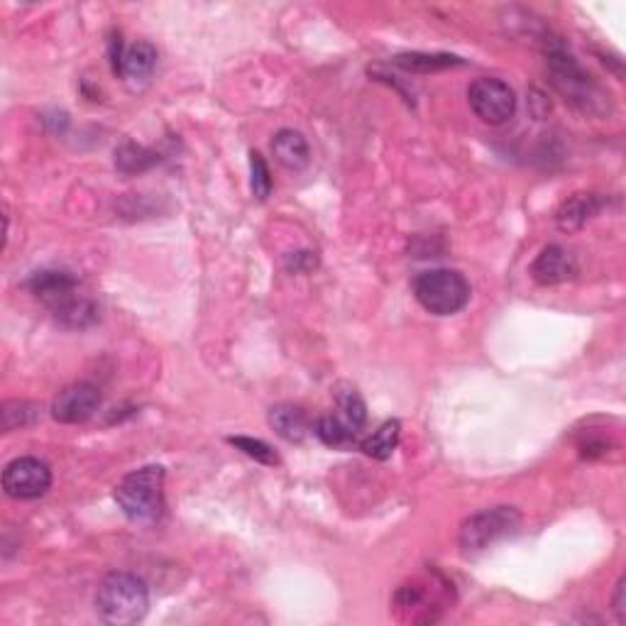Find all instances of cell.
Returning a JSON list of instances; mask_svg holds the SVG:
<instances>
[{
    "mask_svg": "<svg viewBox=\"0 0 626 626\" xmlns=\"http://www.w3.org/2000/svg\"><path fill=\"white\" fill-rule=\"evenodd\" d=\"M543 54H546L548 81L565 103H570L575 111L595 115V118L614 111L612 93L604 89L590 71L580 67L578 59L565 49L558 37L548 35L543 40Z\"/></svg>",
    "mask_w": 626,
    "mask_h": 626,
    "instance_id": "obj_1",
    "label": "cell"
},
{
    "mask_svg": "<svg viewBox=\"0 0 626 626\" xmlns=\"http://www.w3.org/2000/svg\"><path fill=\"white\" fill-rule=\"evenodd\" d=\"M147 607H150V590L145 580L133 573H111L98 585L96 612L106 624L130 626L142 622Z\"/></svg>",
    "mask_w": 626,
    "mask_h": 626,
    "instance_id": "obj_2",
    "label": "cell"
},
{
    "mask_svg": "<svg viewBox=\"0 0 626 626\" xmlns=\"http://www.w3.org/2000/svg\"><path fill=\"white\" fill-rule=\"evenodd\" d=\"M115 502L133 524L152 526L164 514V468L147 465L120 480Z\"/></svg>",
    "mask_w": 626,
    "mask_h": 626,
    "instance_id": "obj_3",
    "label": "cell"
},
{
    "mask_svg": "<svg viewBox=\"0 0 626 626\" xmlns=\"http://www.w3.org/2000/svg\"><path fill=\"white\" fill-rule=\"evenodd\" d=\"M411 289L416 301L433 316H453L470 301V284L458 269H428L416 274Z\"/></svg>",
    "mask_w": 626,
    "mask_h": 626,
    "instance_id": "obj_4",
    "label": "cell"
},
{
    "mask_svg": "<svg viewBox=\"0 0 626 626\" xmlns=\"http://www.w3.org/2000/svg\"><path fill=\"white\" fill-rule=\"evenodd\" d=\"M521 526V514L514 507H494L485 509L480 514H472L463 526H460V553L465 558L480 556L494 543L514 536Z\"/></svg>",
    "mask_w": 626,
    "mask_h": 626,
    "instance_id": "obj_5",
    "label": "cell"
},
{
    "mask_svg": "<svg viewBox=\"0 0 626 626\" xmlns=\"http://www.w3.org/2000/svg\"><path fill=\"white\" fill-rule=\"evenodd\" d=\"M468 101L472 113L490 125H504L516 113V93L507 81L494 76H480L470 84Z\"/></svg>",
    "mask_w": 626,
    "mask_h": 626,
    "instance_id": "obj_6",
    "label": "cell"
},
{
    "mask_svg": "<svg viewBox=\"0 0 626 626\" xmlns=\"http://www.w3.org/2000/svg\"><path fill=\"white\" fill-rule=\"evenodd\" d=\"M52 487V470L40 458H15L3 470V490L13 499H37Z\"/></svg>",
    "mask_w": 626,
    "mask_h": 626,
    "instance_id": "obj_7",
    "label": "cell"
},
{
    "mask_svg": "<svg viewBox=\"0 0 626 626\" xmlns=\"http://www.w3.org/2000/svg\"><path fill=\"white\" fill-rule=\"evenodd\" d=\"M98 406H101V392L96 384L76 382L54 397L52 416L59 424H84L96 414Z\"/></svg>",
    "mask_w": 626,
    "mask_h": 626,
    "instance_id": "obj_8",
    "label": "cell"
},
{
    "mask_svg": "<svg viewBox=\"0 0 626 626\" xmlns=\"http://www.w3.org/2000/svg\"><path fill=\"white\" fill-rule=\"evenodd\" d=\"M27 289H30L49 311H54L57 306H62L64 301H69L71 296L79 294V279L71 272H64V269H42V272H35L27 279Z\"/></svg>",
    "mask_w": 626,
    "mask_h": 626,
    "instance_id": "obj_9",
    "label": "cell"
},
{
    "mask_svg": "<svg viewBox=\"0 0 626 626\" xmlns=\"http://www.w3.org/2000/svg\"><path fill=\"white\" fill-rule=\"evenodd\" d=\"M578 274V260L573 252H568L560 245H548L538 252V257L531 265V277L541 287H556V284L568 282Z\"/></svg>",
    "mask_w": 626,
    "mask_h": 626,
    "instance_id": "obj_10",
    "label": "cell"
},
{
    "mask_svg": "<svg viewBox=\"0 0 626 626\" xmlns=\"http://www.w3.org/2000/svg\"><path fill=\"white\" fill-rule=\"evenodd\" d=\"M155 67H157V47L152 45V42L140 40L135 42V45L125 47L120 79H123L130 89H142V86L150 81Z\"/></svg>",
    "mask_w": 626,
    "mask_h": 626,
    "instance_id": "obj_11",
    "label": "cell"
},
{
    "mask_svg": "<svg viewBox=\"0 0 626 626\" xmlns=\"http://www.w3.org/2000/svg\"><path fill=\"white\" fill-rule=\"evenodd\" d=\"M269 426L274 428L279 438H284L287 443H301L309 436L311 424L309 416L304 414L301 406L294 404H277L269 409Z\"/></svg>",
    "mask_w": 626,
    "mask_h": 626,
    "instance_id": "obj_12",
    "label": "cell"
},
{
    "mask_svg": "<svg viewBox=\"0 0 626 626\" xmlns=\"http://www.w3.org/2000/svg\"><path fill=\"white\" fill-rule=\"evenodd\" d=\"M272 155L289 172H301L309 164V142L296 130H279L272 140Z\"/></svg>",
    "mask_w": 626,
    "mask_h": 626,
    "instance_id": "obj_13",
    "label": "cell"
},
{
    "mask_svg": "<svg viewBox=\"0 0 626 626\" xmlns=\"http://www.w3.org/2000/svg\"><path fill=\"white\" fill-rule=\"evenodd\" d=\"M604 206V199L597 194H578L573 199H568L563 206L558 208L556 213V223L560 230L570 233V230H578L590 221L592 216L600 213V208Z\"/></svg>",
    "mask_w": 626,
    "mask_h": 626,
    "instance_id": "obj_14",
    "label": "cell"
},
{
    "mask_svg": "<svg viewBox=\"0 0 626 626\" xmlns=\"http://www.w3.org/2000/svg\"><path fill=\"white\" fill-rule=\"evenodd\" d=\"M49 313H52L59 326L69 328V331H84V328H89L98 321L96 301L84 294L71 296L69 301H64L62 306H57V309Z\"/></svg>",
    "mask_w": 626,
    "mask_h": 626,
    "instance_id": "obj_15",
    "label": "cell"
},
{
    "mask_svg": "<svg viewBox=\"0 0 626 626\" xmlns=\"http://www.w3.org/2000/svg\"><path fill=\"white\" fill-rule=\"evenodd\" d=\"M394 607L411 622H433V602H428L426 585H402L394 595Z\"/></svg>",
    "mask_w": 626,
    "mask_h": 626,
    "instance_id": "obj_16",
    "label": "cell"
},
{
    "mask_svg": "<svg viewBox=\"0 0 626 626\" xmlns=\"http://www.w3.org/2000/svg\"><path fill=\"white\" fill-rule=\"evenodd\" d=\"M333 399H336L338 406V419L358 433L367 421V406L358 389L350 387V384H338L336 392H333Z\"/></svg>",
    "mask_w": 626,
    "mask_h": 626,
    "instance_id": "obj_17",
    "label": "cell"
},
{
    "mask_svg": "<svg viewBox=\"0 0 626 626\" xmlns=\"http://www.w3.org/2000/svg\"><path fill=\"white\" fill-rule=\"evenodd\" d=\"M399 436H402V424L397 419L384 421L375 433H370L365 441H360V450L375 460H387L397 450Z\"/></svg>",
    "mask_w": 626,
    "mask_h": 626,
    "instance_id": "obj_18",
    "label": "cell"
},
{
    "mask_svg": "<svg viewBox=\"0 0 626 626\" xmlns=\"http://www.w3.org/2000/svg\"><path fill=\"white\" fill-rule=\"evenodd\" d=\"M159 162L157 152L147 150V147L135 145V142H123L115 150V167L123 174H142L152 169Z\"/></svg>",
    "mask_w": 626,
    "mask_h": 626,
    "instance_id": "obj_19",
    "label": "cell"
},
{
    "mask_svg": "<svg viewBox=\"0 0 626 626\" xmlns=\"http://www.w3.org/2000/svg\"><path fill=\"white\" fill-rule=\"evenodd\" d=\"M316 436L326 443L328 448L348 450L358 443V433L353 428H348L338 416H326V419H318L316 424Z\"/></svg>",
    "mask_w": 626,
    "mask_h": 626,
    "instance_id": "obj_20",
    "label": "cell"
},
{
    "mask_svg": "<svg viewBox=\"0 0 626 626\" xmlns=\"http://www.w3.org/2000/svg\"><path fill=\"white\" fill-rule=\"evenodd\" d=\"M394 64L409 71H438V69H448V67H460L465 64L460 57H453V54H424V52H411V54H399L394 59Z\"/></svg>",
    "mask_w": 626,
    "mask_h": 626,
    "instance_id": "obj_21",
    "label": "cell"
},
{
    "mask_svg": "<svg viewBox=\"0 0 626 626\" xmlns=\"http://www.w3.org/2000/svg\"><path fill=\"white\" fill-rule=\"evenodd\" d=\"M40 419V406L30 402H5L0 406V424L3 431H15V428L32 426Z\"/></svg>",
    "mask_w": 626,
    "mask_h": 626,
    "instance_id": "obj_22",
    "label": "cell"
},
{
    "mask_svg": "<svg viewBox=\"0 0 626 626\" xmlns=\"http://www.w3.org/2000/svg\"><path fill=\"white\" fill-rule=\"evenodd\" d=\"M228 443H230V446L238 448V450H243L247 458L257 460V463H262V465H277L279 463L277 453H274L272 446H267V443L260 441V438L230 436Z\"/></svg>",
    "mask_w": 626,
    "mask_h": 626,
    "instance_id": "obj_23",
    "label": "cell"
},
{
    "mask_svg": "<svg viewBox=\"0 0 626 626\" xmlns=\"http://www.w3.org/2000/svg\"><path fill=\"white\" fill-rule=\"evenodd\" d=\"M250 186L252 194L260 201L272 194V177H269V167L260 152H250Z\"/></svg>",
    "mask_w": 626,
    "mask_h": 626,
    "instance_id": "obj_24",
    "label": "cell"
},
{
    "mask_svg": "<svg viewBox=\"0 0 626 626\" xmlns=\"http://www.w3.org/2000/svg\"><path fill=\"white\" fill-rule=\"evenodd\" d=\"M614 614H617V622H626V578H619L617 592H614Z\"/></svg>",
    "mask_w": 626,
    "mask_h": 626,
    "instance_id": "obj_25",
    "label": "cell"
}]
</instances>
